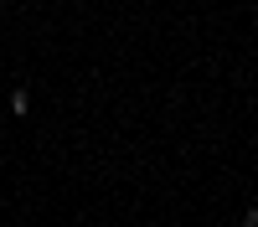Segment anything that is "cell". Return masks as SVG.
<instances>
[{"label":"cell","mask_w":258,"mask_h":227,"mask_svg":"<svg viewBox=\"0 0 258 227\" xmlns=\"http://www.w3.org/2000/svg\"><path fill=\"white\" fill-rule=\"evenodd\" d=\"M11 109H16V114H26V109H31V93H26V88H16V93H11Z\"/></svg>","instance_id":"1"},{"label":"cell","mask_w":258,"mask_h":227,"mask_svg":"<svg viewBox=\"0 0 258 227\" xmlns=\"http://www.w3.org/2000/svg\"><path fill=\"white\" fill-rule=\"evenodd\" d=\"M243 227H258V212H253V206H248V217H243Z\"/></svg>","instance_id":"2"}]
</instances>
